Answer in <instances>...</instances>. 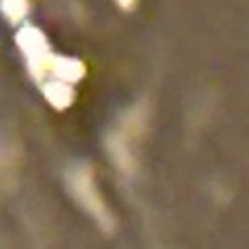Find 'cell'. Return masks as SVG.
Here are the masks:
<instances>
[{
    "label": "cell",
    "mask_w": 249,
    "mask_h": 249,
    "mask_svg": "<svg viewBox=\"0 0 249 249\" xmlns=\"http://www.w3.org/2000/svg\"><path fill=\"white\" fill-rule=\"evenodd\" d=\"M66 185H69V192L77 200V205L92 215L94 222L98 224V228L105 234H111L115 230V219H113V213L107 209L98 188H96L92 168L86 166V164L71 168L69 175H66Z\"/></svg>",
    "instance_id": "1"
},
{
    "label": "cell",
    "mask_w": 249,
    "mask_h": 249,
    "mask_svg": "<svg viewBox=\"0 0 249 249\" xmlns=\"http://www.w3.org/2000/svg\"><path fill=\"white\" fill-rule=\"evenodd\" d=\"M15 41H18V47L21 49V55L26 60L28 75L41 86L45 81V75L49 72V64H52V58H53L47 38H45V35L38 28L24 26L18 32Z\"/></svg>",
    "instance_id": "2"
},
{
    "label": "cell",
    "mask_w": 249,
    "mask_h": 249,
    "mask_svg": "<svg viewBox=\"0 0 249 249\" xmlns=\"http://www.w3.org/2000/svg\"><path fill=\"white\" fill-rule=\"evenodd\" d=\"M107 154L111 156L113 164L120 168L122 173H134L137 168V162H134V156L128 147V137L124 132H111L107 137Z\"/></svg>",
    "instance_id": "3"
},
{
    "label": "cell",
    "mask_w": 249,
    "mask_h": 249,
    "mask_svg": "<svg viewBox=\"0 0 249 249\" xmlns=\"http://www.w3.org/2000/svg\"><path fill=\"white\" fill-rule=\"evenodd\" d=\"M49 72H53L60 81L66 83H77L86 77V64L71 55H53L52 64H49Z\"/></svg>",
    "instance_id": "4"
},
{
    "label": "cell",
    "mask_w": 249,
    "mask_h": 249,
    "mask_svg": "<svg viewBox=\"0 0 249 249\" xmlns=\"http://www.w3.org/2000/svg\"><path fill=\"white\" fill-rule=\"evenodd\" d=\"M41 89L47 98V103L58 111L69 109L75 100V89H72V83L60 81V79H53V81H43Z\"/></svg>",
    "instance_id": "5"
},
{
    "label": "cell",
    "mask_w": 249,
    "mask_h": 249,
    "mask_svg": "<svg viewBox=\"0 0 249 249\" xmlns=\"http://www.w3.org/2000/svg\"><path fill=\"white\" fill-rule=\"evenodd\" d=\"M0 11L11 24H19L28 13V0H0Z\"/></svg>",
    "instance_id": "6"
},
{
    "label": "cell",
    "mask_w": 249,
    "mask_h": 249,
    "mask_svg": "<svg viewBox=\"0 0 249 249\" xmlns=\"http://www.w3.org/2000/svg\"><path fill=\"white\" fill-rule=\"evenodd\" d=\"M115 2H117V7H120L122 11H132L134 7H137L139 0H115Z\"/></svg>",
    "instance_id": "7"
}]
</instances>
